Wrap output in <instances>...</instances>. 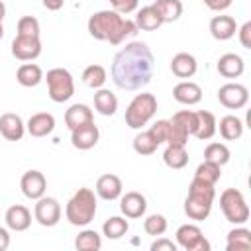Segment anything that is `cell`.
<instances>
[{
  "label": "cell",
  "mask_w": 251,
  "mask_h": 251,
  "mask_svg": "<svg viewBox=\"0 0 251 251\" xmlns=\"http://www.w3.org/2000/svg\"><path fill=\"white\" fill-rule=\"evenodd\" d=\"M155 73L153 51L143 41H131L122 47L112 61V80L122 90H139L147 86Z\"/></svg>",
  "instance_id": "6da1fadb"
},
{
  "label": "cell",
  "mask_w": 251,
  "mask_h": 251,
  "mask_svg": "<svg viewBox=\"0 0 251 251\" xmlns=\"http://www.w3.org/2000/svg\"><path fill=\"white\" fill-rule=\"evenodd\" d=\"M88 33L98 41H108L110 45H120L122 41L133 37L139 29L133 20L124 18L116 10H100L88 18Z\"/></svg>",
  "instance_id": "7a4b0ae2"
},
{
  "label": "cell",
  "mask_w": 251,
  "mask_h": 251,
  "mask_svg": "<svg viewBox=\"0 0 251 251\" xmlns=\"http://www.w3.org/2000/svg\"><path fill=\"white\" fill-rule=\"evenodd\" d=\"M214 198H216V184L192 178L188 186V196L184 198V214L194 222L206 220L212 212Z\"/></svg>",
  "instance_id": "3957f363"
},
{
  "label": "cell",
  "mask_w": 251,
  "mask_h": 251,
  "mask_svg": "<svg viewBox=\"0 0 251 251\" xmlns=\"http://www.w3.org/2000/svg\"><path fill=\"white\" fill-rule=\"evenodd\" d=\"M96 194L94 190L82 186L78 188L67 202V208H65V216L69 220L71 226H76V227H84L88 226L94 216H96Z\"/></svg>",
  "instance_id": "277c9868"
},
{
  "label": "cell",
  "mask_w": 251,
  "mask_h": 251,
  "mask_svg": "<svg viewBox=\"0 0 251 251\" xmlns=\"http://www.w3.org/2000/svg\"><path fill=\"white\" fill-rule=\"evenodd\" d=\"M155 112H157V98H155V94H151V92L135 94L133 100L126 108V116H124L126 126L131 127V129H141L155 116Z\"/></svg>",
  "instance_id": "5b68a950"
},
{
  "label": "cell",
  "mask_w": 251,
  "mask_h": 251,
  "mask_svg": "<svg viewBox=\"0 0 251 251\" xmlns=\"http://www.w3.org/2000/svg\"><path fill=\"white\" fill-rule=\"evenodd\" d=\"M220 208L229 224L243 226L249 220V206L245 202V196L237 188H226L220 194Z\"/></svg>",
  "instance_id": "8992f818"
},
{
  "label": "cell",
  "mask_w": 251,
  "mask_h": 251,
  "mask_svg": "<svg viewBox=\"0 0 251 251\" xmlns=\"http://www.w3.org/2000/svg\"><path fill=\"white\" fill-rule=\"evenodd\" d=\"M47 94L53 102L57 104H63L67 102L73 94H75V80H73V75L63 69V67H55L51 71H47Z\"/></svg>",
  "instance_id": "52a82bcc"
},
{
  "label": "cell",
  "mask_w": 251,
  "mask_h": 251,
  "mask_svg": "<svg viewBox=\"0 0 251 251\" xmlns=\"http://www.w3.org/2000/svg\"><path fill=\"white\" fill-rule=\"evenodd\" d=\"M176 245L184 251H210V241L204 237L202 229L194 224H184L176 229Z\"/></svg>",
  "instance_id": "ba28073f"
},
{
  "label": "cell",
  "mask_w": 251,
  "mask_h": 251,
  "mask_svg": "<svg viewBox=\"0 0 251 251\" xmlns=\"http://www.w3.org/2000/svg\"><path fill=\"white\" fill-rule=\"evenodd\" d=\"M33 218L37 220L39 226L43 227H53L59 224L61 220V204L57 198L53 196H41L35 200V208H33Z\"/></svg>",
  "instance_id": "9c48e42d"
},
{
  "label": "cell",
  "mask_w": 251,
  "mask_h": 251,
  "mask_svg": "<svg viewBox=\"0 0 251 251\" xmlns=\"http://www.w3.org/2000/svg\"><path fill=\"white\" fill-rule=\"evenodd\" d=\"M218 100L227 110H241L249 102V90L239 82H226L218 90Z\"/></svg>",
  "instance_id": "30bf717a"
},
{
  "label": "cell",
  "mask_w": 251,
  "mask_h": 251,
  "mask_svg": "<svg viewBox=\"0 0 251 251\" xmlns=\"http://www.w3.org/2000/svg\"><path fill=\"white\" fill-rule=\"evenodd\" d=\"M100 139V129L94 122H88L84 126H78L75 129H71V143L75 149L80 151H88L92 149Z\"/></svg>",
  "instance_id": "8fae6325"
},
{
  "label": "cell",
  "mask_w": 251,
  "mask_h": 251,
  "mask_svg": "<svg viewBox=\"0 0 251 251\" xmlns=\"http://www.w3.org/2000/svg\"><path fill=\"white\" fill-rule=\"evenodd\" d=\"M20 188H22V192H24L25 198L37 200L47 190V178H45V175L41 171H27V173L22 175Z\"/></svg>",
  "instance_id": "7c38bea8"
},
{
  "label": "cell",
  "mask_w": 251,
  "mask_h": 251,
  "mask_svg": "<svg viewBox=\"0 0 251 251\" xmlns=\"http://www.w3.org/2000/svg\"><path fill=\"white\" fill-rule=\"evenodd\" d=\"M12 55L18 61H33L41 55V41L39 37H24L16 35L12 41Z\"/></svg>",
  "instance_id": "4fadbf2b"
},
{
  "label": "cell",
  "mask_w": 251,
  "mask_h": 251,
  "mask_svg": "<svg viewBox=\"0 0 251 251\" xmlns=\"http://www.w3.org/2000/svg\"><path fill=\"white\" fill-rule=\"evenodd\" d=\"M120 210H122V214H124L126 218L137 220V218H141V216L145 214V210H147V200H145V196H143L141 192H135V190L126 192V194L120 196Z\"/></svg>",
  "instance_id": "5bb4252c"
},
{
  "label": "cell",
  "mask_w": 251,
  "mask_h": 251,
  "mask_svg": "<svg viewBox=\"0 0 251 251\" xmlns=\"http://www.w3.org/2000/svg\"><path fill=\"white\" fill-rule=\"evenodd\" d=\"M124 192V184H122V178L118 175H112V173H106L102 175L98 180H96V194L102 198V200H118Z\"/></svg>",
  "instance_id": "9a60e30c"
},
{
  "label": "cell",
  "mask_w": 251,
  "mask_h": 251,
  "mask_svg": "<svg viewBox=\"0 0 251 251\" xmlns=\"http://www.w3.org/2000/svg\"><path fill=\"white\" fill-rule=\"evenodd\" d=\"M25 133V124L24 120L14 114V112H6L0 116V135L8 141H20Z\"/></svg>",
  "instance_id": "2e32d148"
},
{
  "label": "cell",
  "mask_w": 251,
  "mask_h": 251,
  "mask_svg": "<svg viewBox=\"0 0 251 251\" xmlns=\"http://www.w3.org/2000/svg\"><path fill=\"white\" fill-rule=\"evenodd\" d=\"M173 98L178 104L194 106L202 100V88H200V84H196L192 80H182L173 88Z\"/></svg>",
  "instance_id": "e0dca14e"
},
{
  "label": "cell",
  "mask_w": 251,
  "mask_h": 251,
  "mask_svg": "<svg viewBox=\"0 0 251 251\" xmlns=\"http://www.w3.org/2000/svg\"><path fill=\"white\" fill-rule=\"evenodd\" d=\"M25 129L31 137H45L55 129V118L49 112H37L27 120Z\"/></svg>",
  "instance_id": "ac0fdd59"
},
{
  "label": "cell",
  "mask_w": 251,
  "mask_h": 251,
  "mask_svg": "<svg viewBox=\"0 0 251 251\" xmlns=\"http://www.w3.org/2000/svg\"><path fill=\"white\" fill-rule=\"evenodd\" d=\"M4 220L12 231H25L31 226V212L22 204H14L6 210Z\"/></svg>",
  "instance_id": "d6986e66"
},
{
  "label": "cell",
  "mask_w": 251,
  "mask_h": 251,
  "mask_svg": "<svg viewBox=\"0 0 251 251\" xmlns=\"http://www.w3.org/2000/svg\"><path fill=\"white\" fill-rule=\"evenodd\" d=\"M210 33L218 41H227L237 33V24L231 16H214L210 20Z\"/></svg>",
  "instance_id": "ffe728a7"
},
{
  "label": "cell",
  "mask_w": 251,
  "mask_h": 251,
  "mask_svg": "<svg viewBox=\"0 0 251 251\" xmlns=\"http://www.w3.org/2000/svg\"><path fill=\"white\" fill-rule=\"evenodd\" d=\"M171 71L175 76L178 78H190L196 75L198 71V63H196V57L190 55V53H176L173 59H171Z\"/></svg>",
  "instance_id": "44dd1931"
},
{
  "label": "cell",
  "mask_w": 251,
  "mask_h": 251,
  "mask_svg": "<svg viewBox=\"0 0 251 251\" xmlns=\"http://www.w3.org/2000/svg\"><path fill=\"white\" fill-rule=\"evenodd\" d=\"M218 73L224 76V78H239L245 71V63L239 55L235 53H224L220 59H218Z\"/></svg>",
  "instance_id": "7402d4cb"
},
{
  "label": "cell",
  "mask_w": 251,
  "mask_h": 251,
  "mask_svg": "<svg viewBox=\"0 0 251 251\" xmlns=\"http://www.w3.org/2000/svg\"><path fill=\"white\" fill-rule=\"evenodd\" d=\"M196 118H198V124H196V131H194V137H198L200 141H208L214 137V133L218 131V122H216V116L208 110H198L196 112Z\"/></svg>",
  "instance_id": "603a6c76"
},
{
  "label": "cell",
  "mask_w": 251,
  "mask_h": 251,
  "mask_svg": "<svg viewBox=\"0 0 251 251\" xmlns=\"http://www.w3.org/2000/svg\"><path fill=\"white\" fill-rule=\"evenodd\" d=\"M133 22H135L137 29H143V31H155V29H159L163 25V20H161L159 12L153 8V4L139 8Z\"/></svg>",
  "instance_id": "cb8c5ba5"
},
{
  "label": "cell",
  "mask_w": 251,
  "mask_h": 251,
  "mask_svg": "<svg viewBox=\"0 0 251 251\" xmlns=\"http://www.w3.org/2000/svg\"><path fill=\"white\" fill-rule=\"evenodd\" d=\"M16 80L18 84L25 86V88H31V86H37L41 80H43V71L39 65L35 63H24L18 67L16 71Z\"/></svg>",
  "instance_id": "d4e9b609"
},
{
  "label": "cell",
  "mask_w": 251,
  "mask_h": 251,
  "mask_svg": "<svg viewBox=\"0 0 251 251\" xmlns=\"http://www.w3.org/2000/svg\"><path fill=\"white\" fill-rule=\"evenodd\" d=\"M88 122H94V114L86 104H73L65 112V124L69 129H75L78 126H84Z\"/></svg>",
  "instance_id": "484cf974"
},
{
  "label": "cell",
  "mask_w": 251,
  "mask_h": 251,
  "mask_svg": "<svg viewBox=\"0 0 251 251\" xmlns=\"http://www.w3.org/2000/svg\"><path fill=\"white\" fill-rule=\"evenodd\" d=\"M94 110L100 116H114L118 110V98L108 88H98L94 92Z\"/></svg>",
  "instance_id": "4316f807"
},
{
  "label": "cell",
  "mask_w": 251,
  "mask_h": 251,
  "mask_svg": "<svg viewBox=\"0 0 251 251\" xmlns=\"http://www.w3.org/2000/svg\"><path fill=\"white\" fill-rule=\"evenodd\" d=\"M251 249V231L243 226H235L227 233L226 251H249Z\"/></svg>",
  "instance_id": "83f0119b"
},
{
  "label": "cell",
  "mask_w": 251,
  "mask_h": 251,
  "mask_svg": "<svg viewBox=\"0 0 251 251\" xmlns=\"http://www.w3.org/2000/svg\"><path fill=\"white\" fill-rule=\"evenodd\" d=\"M153 8L159 12L163 24L176 22L182 16V2L180 0H155Z\"/></svg>",
  "instance_id": "f1b7e54d"
},
{
  "label": "cell",
  "mask_w": 251,
  "mask_h": 251,
  "mask_svg": "<svg viewBox=\"0 0 251 251\" xmlns=\"http://www.w3.org/2000/svg\"><path fill=\"white\" fill-rule=\"evenodd\" d=\"M220 135L226 141H237L243 135V122L237 116H231V114L224 116L220 120Z\"/></svg>",
  "instance_id": "f546056e"
},
{
  "label": "cell",
  "mask_w": 251,
  "mask_h": 251,
  "mask_svg": "<svg viewBox=\"0 0 251 251\" xmlns=\"http://www.w3.org/2000/svg\"><path fill=\"white\" fill-rule=\"evenodd\" d=\"M163 161L169 169H184L188 165L186 145H167L163 151Z\"/></svg>",
  "instance_id": "4dcf8cb0"
},
{
  "label": "cell",
  "mask_w": 251,
  "mask_h": 251,
  "mask_svg": "<svg viewBox=\"0 0 251 251\" xmlns=\"http://www.w3.org/2000/svg\"><path fill=\"white\" fill-rule=\"evenodd\" d=\"M82 82L88 86V88H94V90H98V88H102L104 86V82H106V78H108V73H106V69L102 67V65H88L84 71H82Z\"/></svg>",
  "instance_id": "1f68e13d"
},
{
  "label": "cell",
  "mask_w": 251,
  "mask_h": 251,
  "mask_svg": "<svg viewBox=\"0 0 251 251\" xmlns=\"http://www.w3.org/2000/svg\"><path fill=\"white\" fill-rule=\"evenodd\" d=\"M127 229H129V224L122 216H112L102 224V233L108 239H120V237H124L127 233Z\"/></svg>",
  "instance_id": "d6a6232c"
},
{
  "label": "cell",
  "mask_w": 251,
  "mask_h": 251,
  "mask_svg": "<svg viewBox=\"0 0 251 251\" xmlns=\"http://www.w3.org/2000/svg\"><path fill=\"white\" fill-rule=\"evenodd\" d=\"M75 247L78 251H98L102 247V237L94 229H82L75 237Z\"/></svg>",
  "instance_id": "836d02e7"
},
{
  "label": "cell",
  "mask_w": 251,
  "mask_h": 251,
  "mask_svg": "<svg viewBox=\"0 0 251 251\" xmlns=\"http://www.w3.org/2000/svg\"><path fill=\"white\" fill-rule=\"evenodd\" d=\"M229 157H231V153H229L227 145L218 143V141L208 143L206 149H204V161H212V163H216L220 167H224L229 161Z\"/></svg>",
  "instance_id": "e575fe53"
},
{
  "label": "cell",
  "mask_w": 251,
  "mask_h": 251,
  "mask_svg": "<svg viewBox=\"0 0 251 251\" xmlns=\"http://www.w3.org/2000/svg\"><path fill=\"white\" fill-rule=\"evenodd\" d=\"M220 176H222V167L216 165V163H212V161L200 163L196 167V171H194V178L204 180V182H210V184H216L220 180Z\"/></svg>",
  "instance_id": "d590c367"
},
{
  "label": "cell",
  "mask_w": 251,
  "mask_h": 251,
  "mask_svg": "<svg viewBox=\"0 0 251 251\" xmlns=\"http://www.w3.org/2000/svg\"><path fill=\"white\" fill-rule=\"evenodd\" d=\"M169 224H167V218L163 214H151L143 220V229L147 235H153V237H159L167 231Z\"/></svg>",
  "instance_id": "8d00e7d4"
},
{
  "label": "cell",
  "mask_w": 251,
  "mask_h": 251,
  "mask_svg": "<svg viewBox=\"0 0 251 251\" xmlns=\"http://www.w3.org/2000/svg\"><path fill=\"white\" fill-rule=\"evenodd\" d=\"M157 141L149 135V131H139L133 137V151L139 155H153L157 151Z\"/></svg>",
  "instance_id": "74e56055"
},
{
  "label": "cell",
  "mask_w": 251,
  "mask_h": 251,
  "mask_svg": "<svg viewBox=\"0 0 251 251\" xmlns=\"http://www.w3.org/2000/svg\"><path fill=\"white\" fill-rule=\"evenodd\" d=\"M188 131L178 124L175 122L173 118L169 120V135H167V145H186L188 143Z\"/></svg>",
  "instance_id": "f35d334b"
},
{
  "label": "cell",
  "mask_w": 251,
  "mask_h": 251,
  "mask_svg": "<svg viewBox=\"0 0 251 251\" xmlns=\"http://www.w3.org/2000/svg\"><path fill=\"white\" fill-rule=\"evenodd\" d=\"M39 20L33 16H24L18 20V33L16 35H24V37H39Z\"/></svg>",
  "instance_id": "ab89813d"
},
{
  "label": "cell",
  "mask_w": 251,
  "mask_h": 251,
  "mask_svg": "<svg viewBox=\"0 0 251 251\" xmlns=\"http://www.w3.org/2000/svg\"><path fill=\"white\" fill-rule=\"evenodd\" d=\"M173 120L178 122V124L188 131V135H194V131H196V124H198L196 112H192V110H180V112H176V114L173 116Z\"/></svg>",
  "instance_id": "60d3db41"
},
{
  "label": "cell",
  "mask_w": 251,
  "mask_h": 251,
  "mask_svg": "<svg viewBox=\"0 0 251 251\" xmlns=\"http://www.w3.org/2000/svg\"><path fill=\"white\" fill-rule=\"evenodd\" d=\"M147 131H149V135L157 141V145L165 143V141H167V135H169V120H157Z\"/></svg>",
  "instance_id": "b9f144b4"
},
{
  "label": "cell",
  "mask_w": 251,
  "mask_h": 251,
  "mask_svg": "<svg viewBox=\"0 0 251 251\" xmlns=\"http://www.w3.org/2000/svg\"><path fill=\"white\" fill-rule=\"evenodd\" d=\"M110 4L118 14H131L137 10L139 0H110Z\"/></svg>",
  "instance_id": "7bdbcfd3"
},
{
  "label": "cell",
  "mask_w": 251,
  "mask_h": 251,
  "mask_svg": "<svg viewBox=\"0 0 251 251\" xmlns=\"http://www.w3.org/2000/svg\"><path fill=\"white\" fill-rule=\"evenodd\" d=\"M239 43L243 49H251V22H245L241 27H237Z\"/></svg>",
  "instance_id": "ee69618b"
},
{
  "label": "cell",
  "mask_w": 251,
  "mask_h": 251,
  "mask_svg": "<svg viewBox=\"0 0 251 251\" xmlns=\"http://www.w3.org/2000/svg\"><path fill=\"white\" fill-rule=\"evenodd\" d=\"M176 243L175 241H171V239H167V237H161L159 235V239L157 241H153L151 243V251H176Z\"/></svg>",
  "instance_id": "f6af8a7d"
},
{
  "label": "cell",
  "mask_w": 251,
  "mask_h": 251,
  "mask_svg": "<svg viewBox=\"0 0 251 251\" xmlns=\"http://www.w3.org/2000/svg\"><path fill=\"white\" fill-rule=\"evenodd\" d=\"M212 12H224V10H227L229 6H231V2L233 0H202Z\"/></svg>",
  "instance_id": "bcb514c9"
},
{
  "label": "cell",
  "mask_w": 251,
  "mask_h": 251,
  "mask_svg": "<svg viewBox=\"0 0 251 251\" xmlns=\"http://www.w3.org/2000/svg\"><path fill=\"white\" fill-rule=\"evenodd\" d=\"M10 247V233L6 227L0 226V251H6Z\"/></svg>",
  "instance_id": "7dc6e473"
},
{
  "label": "cell",
  "mask_w": 251,
  "mask_h": 251,
  "mask_svg": "<svg viewBox=\"0 0 251 251\" xmlns=\"http://www.w3.org/2000/svg\"><path fill=\"white\" fill-rule=\"evenodd\" d=\"M63 4H65V0H43V6H45L47 10H51V12L61 10V8H63Z\"/></svg>",
  "instance_id": "c3c4849f"
},
{
  "label": "cell",
  "mask_w": 251,
  "mask_h": 251,
  "mask_svg": "<svg viewBox=\"0 0 251 251\" xmlns=\"http://www.w3.org/2000/svg\"><path fill=\"white\" fill-rule=\"evenodd\" d=\"M4 16H6V6H4V2L0 0V22L4 20Z\"/></svg>",
  "instance_id": "681fc988"
},
{
  "label": "cell",
  "mask_w": 251,
  "mask_h": 251,
  "mask_svg": "<svg viewBox=\"0 0 251 251\" xmlns=\"http://www.w3.org/2000/svg\"><path fill=\"white\" fill-rule=\"evenodd\" d=\"M4 37V27H2V22H0V39Z\"/></svg>",
  "instance_id": "f907efd6"
}]
</instances>
